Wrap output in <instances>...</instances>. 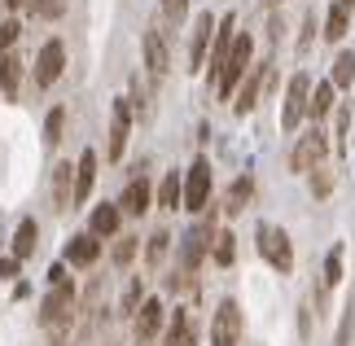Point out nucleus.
<instances>
[{
	"mask_svg": "<svg viewBox=\"0 0 355 346\" xmlns=\"http://www.w3.org/2000/svg\"><path fill=\"white\" fill-rule=\"evenodd\" d=\"M215 232H220V228H215V206H207V211H202V219L180 237V250H175V259H180V272H184V276H189V272H198L202 263L211 259V241H215Z\"/></svg>",
	"mask_w": 355,
	"mask_h": 346,
	"instance_id": "1",
	"label": "nucleus"
},
{
	"mask_svg": "<svg viewBox=\"0 0 355 346\" xmlns=\"http://www.w3.org/2000/svg\"><path fill=\"white\" fill-rule=\"evenodd\" d=\"M71 320H75V281L49 285V294L40 298V329L62 334V329H71Z\"/></svg>",
	"mask_w": 355,
	"mask_h": 346,
	"instance_id": "2",
	"label": "nucleus"
},
{
	"mask_svg": "<svg viewBox=\"0 0 355 346\" xmlns=\"http://www.w3.org/2000/svg\"><path fill=\"white\" fill-rule=\"evenodd\" d=\"M254 66V40L245 35V31H237V40H233V53H228V62H224V71H220V79H215V92L224 96H233L237 92V84L245 79V71Z\"/></svg>",
	"mask_w": 355,
	"mask_h": 346,
	"instance_id": "3",
	"label": "nucleus"
},
{
	"mask_svg": "<svg viewBox=\"0 0 355 346\" xmlns=\"http://www.w3.org/2000/svg\"><path fill=\"white\" fill-rule=\"evenodd\" d=\"M254 245H259V254H263L281 276L294 272V245H290V232H285V228H277V224H259Z\"/></svg>",
	"mask_w": 355,
	"mask_h": 346,
	"instance_id": "4",
	"label": "nucleus"
},
{
	"mask_svg": "<svg viewBox=\"0 0 355 346\" xmlns=\"http://www.w3.org/2000/svg\"><path fill=\"white\" fill-rule=\"evenodd\" d=\"M324 154H329V136H324L320 128H311V132H303L294 141V149H290V171H298V175H311L324 162Z\"/></svg>",
	"mask_w": 355,
	"mask_h": 346,
	"instance_id": "5",
	"label": "nucleus"
},
{
	"mask_svg": "<svg viewBox=\"0 0 355 346\" xmlns=\"http://www.w3.org/2000/svg\"><path fill=\"white\" fill-rule=\"evenodd\" d=\"M211 184H215L211 162L207 158H193V167L184 171V202H180V211H193V215L207 211V206H211Z\"/></svg>",
	"mask_w": 355,
	"mask_h": 346,
	"instance_id": "6",
	"label": "nucleus"
},
{
	"mask_svg": "<svg viewBox=\"0 0 355 346\" xmlns=\"http://www.w3.org/2000/svg\"><path fill=\"white\" fill-rule=\"evenodd\" d=\"M307 101H311V79L298 71L290 84H285V101H281V128L298 132V123L307 119Z\"/></svg>",
	"mask_w": 355,
	"mask_h": 346,
	"instance_id": "7",
	"label": "nucleus"
},
{
	"mask_svg": "<svg viewBox=\"0 0 355 346\" xmlns=\"http://www.w3.org/2000/svg\"><path fill=\"white\" fill-rule=\"evenodd\" d=\"M66 71V44L62 40H44L35 53V66H31V79H35V88H53L62 79Z\"/></svg>",
	"mask_w": 355,
	"mask_h": 346,
	"instance_id": "8",
	"label": "nucleus"
},
{
	"mask_svg": "<svg viewBox=\"0 0 355 346\" xmlns=\"http://www.w3.org/2000/svg\"><path fill=\"white\" fill-rule=\"evenodd\" d=\"M241 307L233 298H224L211 315V346H241Z\"/></svg>",
	"mask_w": 355,
	"mask_h": 346,
	"instance_id": "9",
	"label": "nucleus"
},
{
	"mask_svg": "<svg viewBox=\"0 0 355 346\" xmlns=\"http://www.w3.org/2000/svg\"><path fill=\"white\" fill-rule=\"evenodd\" d=\"M233 40H237V13H224V18L215 22V40H211V53H207V75H211V84L220 79L228 53H233Z\"/></svg>",
	"mask_w": 355,
	"mask_h": 346,
	"instance_id": "10",
	"label": "nucleus"
},
{
	"mask_svg": "<svg viewBox=\"0 0 355 346\" xmlns=\"http://www.w3.org/2000/svg\"><path fill=\"white\" fill-rule=\"evenodd\" d=\"M268 84H272V66L268 62H254L250 71H245V79L237 84V92H233V110H237V114H250Z\"/></svg>",
	"mask_w": 355,
	"mask_h": 346,
	"instance_id": "11",
	"label": "nucleus"
},
{
	"mask_svg": "<svg viewBox=\"0 0 355 346\" xmlns=\"http://www.w3.org/2000/svg\"><path fill=\"white\" fill-rule=\"evenodd\" d=\"M128 136H132V105H128V96H119L114 110H110V145H105V158H110V162L123 158Z\"/></svg>",
	"mask_w": 355,
	"mask_h": 346,
	"instance_id": "12",
	"label": "nucleus"
},
{
	"mask_svg": "<svg viewBox=\"0 0 355 346\" xmlns=\"http://www.w3.org/2000/svg\"><path fill=\"white\" fill-rule=\"evenodd\" d=\"M215 13H198L193 22V35H189V66L193 71H207V53H211V40H215Z\"/></svg>",
	"mask_w": 355,
	"mask_h": 346,
	"instance_id": "13",
	"label": "nucleus"
},
{
	"mask_svg": "<svg viewBox=\"0 0 355 346\" xmlns=\"http://www.w3.org/2000/svg\"><path fill=\"white\" fill-rule=\"evenodd\" d=\"M136 338L141 342H154L162 334V325H167V307H162V298H145L141 307H136Z\"/></svg>",
	"mask_w": 355,
	"mask_h": 346,
	"instance_id": "14",
	"label": "nucleus"
},
{
	"mask_svg": "<svg viewBox=\"0 0 355 346\" xmlns=\"http://www.w3.org/2000/svg\"><path fill=\"white\" fill-rule=\"evenodd\" d=\"M149 206H154V184H149L145 175H132V180H128V189H123V198H119V211L141 219Z\"/></svg>",
	"mask_w": 355,
	"mask_h": 346,
	"instance_id": "15",
	"label": "nucleus"
},
{
	"mask_svg": "<svg viewBox=\"0 0 355 346\" xmlns=\"http://www.w3.org/2000/svg\"><path fill=\"white\" fill-rule=\"evenodd\" d=\"M92 189H97V149H84L79 162H75V198H71V211L92 198Z\"/></svg>",
	"mask_w": 355,
	"mask_h": 346,
	"instance_id": "16",
	"label": "nucleus"
},
{
	"mask_svg": "<svg viewBox=\"0 0 355 346\" xmlns=\"http://www.w3.org/2000/svg\"><path fill=\"white\" fill-rule=\"evenodd\" d=\"M145 71H149V79H162L171 71V49H167V35L162 31H145Z\"/></svg>",
	"mask_w": 355,
	"mask_h": 346,
	"instance_id": "17",
	"label": "nucleus"
},
{
	"mask_svg": "<svg viewBox=\"0 0 355 346\" xmlns=\"http://www.w3.org/2000/svg\"><path fill=\"white\" fill-rule=\"evenodd\" d=\"M119 228H123V211H119V202H101V206H92V215H88V232H92L97 241L119 237Z\"/></svg>",
	"mask_w": 355,
	"mask_h": 346,
	"instance_id": "18",
	"label": "nucleus"
},
{
	"mask_svg": "<svg viewBox=\"0 0 355 346\" xmlns=\"http://www.w3.org/2000/svg\"><path fill=\"white\" fill-rule=\"evenodd\" d=\"M97 259H101V241L92 232H75L66 241V268H92Z\"/></svg>",
	"mask_w": 355,
	"mask_h": 346,
	"instance_id": "19",
	"label": "nucleus"
},
{
	"mask_svg": "<svg viewBox=\"0 0 355 346\" xmlns=\"http://www.w3.org/2000/svg\"><path fill=\"white\" fill-rule=\"evenodd\" d=\"M22 75H26V62L18 53H0V92H5V101H18Z\"/></svg>",
	"mask_w": 355,
	"mask_h": 346,
	"instance_id": "20",
	"label": "nucleus"
},
{
	"mask_svg": "<svg viewBox=\"0 0 355 346\" xmlns=\"http://www.w3.org/2000/svg\"><path fill=\"white\" fill-rule=\"evenodd\" d=\"M35 245H40V224H35V219L31 215H26V219H18V228H13V241H9V254L13 259H31L35 254Z\"/></svg>",
	"mask_w": 355,
	"mask_h": 346,
	"instance_id": "21",
	"label": "nucleus"
},
{
	"mask_svg": "<svg viewBox=\"0 0 355 346\" xmlns=\"http://www.w3.org/2000/svg\"><path fill=\"white\" fill-rule=\"evenodd\" d=\"M180 202H184V175L167 171L158 180V189H154V206H162V211H180Z\"/></svg>",
	"mask_w": 355,
	"mask_h": 346,
	"instance_id": "22",
	"label": "nucleus"
},
{
	"mask_svg": "<svg viewBox=\"0 0 355 346\" xmlns=\"http://www.w3.org/2000/svg\"><path fill=\"white\" fill-rule=\"evenodd\" d=\"M71 198H75V162H58L53 167V206L71 211Z\"/></svg>",
	"mask_w": 355,
	"mask_h": 346,
	"instance_id": "23",
	"label": "nucleus"
},
{
	"mask_svg": "<svg viewBox=\"0 0 355 346\" xmlns=\"http://www.w3.org/2000/svg\"><path fill=\"white\" fill-rule=\"evenodd\" d=\"M250 198H254V175H237L233 184H228V193H224V206H220V211L224 215H241L245 206H250Z\"/></svg>",
	"mask_w": 355,
	"mask_h": 346,
	"instance_id": "24",
	"label": "nucleus"
},
{
	"mask_svg": "<svg viewBox=\"0 0 355 346\" xmlns=\"http://www.w3.org/2000/svg\"><path fill=\"white\" fill-rule=\"evenodd\" d=\"M162 346H198V334H193V325H189V311H180V307L171 311V325H167Z\"/></svg>",
	"mask_w": 355,
	"mask_h": 346,
	"instance_id": "25",
	"label": "nucleus"
},
{
	"mask_svg": "<svg viewBox=\"0 0 355 346\" xmlns=\"http://www.w3.org/2000/svg\"><path fill=\"white\" fill-rule=\"evenodd\" d=\"M347 26H351V9L347 5H329V13H324V40H329V44H338V40L347 35Z\"/></svg>",
	"mask_w": 355,
	"mask_h": 346,
	"instance_id": "26",
	"label": "nucleus"
},
{
	"mask_svg": "<svg viewBox=\"0 0 355 346\" xmlns=\"http://www.w3.org/2000/svg\"><path fill=\"white\" fill-rule=\"evenodd\" d=\"M211 259L220 263V268H228V263L237 259V237H233L228 228H220V232H215V241H211Z\"/></svg>",
	"mask_w": 355,
	"mask_h": 346,
	"instance_id": "27",
	"label": "nucleus"
},
{
	"mask_svg": "<svg viewBox=\"0 0 355 346\" xmlns=\"http://www.w3.org/2000/svg\"><path fill=\"white\" fill-rule=\"evenodd\" d=\"M329 110H334V84H329V79H324V84H316V88H311L307 114H311V119H324V114H329Z\"/></svg>",
	"mask_w": 355,
	"mask_h": 346,
	"instance_id": "28",
	"label": "nucleus"
},
{
	"mask_svg": "<svg viewBox=\"0 0 355 346\" xmlns=\"http://www.w3.org/2000/svg\"><path fill=\"white\" fill-rule=\"evenodd\" d=\"M329 84H334V88H351V84H355V53H338V58H334Z\"/></svg>",
	"mask_w": 355,
	"mask_h": 346,
	"instance_id": "29",
	"label": "nucleus"
},
{
	"mask_svg": "<svg viewBox=\"0 0 355 346\" xmlns=\"http://www.w3.org/2000/svg\"><path fill=\"white\" fill-rule=\"evenodd\" d=\"M62 132H66V105H53L44 114V145H62Z\"/></svg>",
	"mask_w": 355,
	"mask_h": 346,
	"instance_id": "30",
	"label": "nucleus"
},
{
	"mask_svg": "<svg viewBox=\"0 0 355 346\" xmlns=\"http://www.w3.org/2000/svg\"><path fill=\"white\" fill-rule=\"evenodd\" d=\"M167 250H171V232H167V228H158L154 237L145 241V259H149V263H154V268H158V263L167 259Z\"/></svg>",
	"mask_w": 355,
	"mask_h": 346,
	"instance_id": "31",
	"label": "nucleus"
},
{
	"mask_svg": "<svg viewBox=\"0 0 355 346\" xmlns=\"http://www.w3.org/2000/svg\"><path fill=\"white\" fill-rule=\"evenodd\" d=\"M26 13L53 22V18H62V13H66V0H26Z\"/></svg>",
	"mask_w": 355,
	"mask_h": 346,
	"instance_id": "32",
	"label": "nucleus"
},
{
	"mask_svg": "<svg viewBox=\"0 0 355 346\" xmlns=\"http://www.w3.org/2000/svg\"><path fill=\"white\" fill-rule=\"evenodd\" d=\"M136 250H141V237H114V250H110L114 268H128V263L136 259Z\"/></svg>",
	"mask_w": 355,
	"mask_h": 346,
	"instance_id": "33",
	"label": "nucleus"
},
{
	"mask_svg": "<svg viewBox=\"0 0 355 346\" xmlns=\"http://www.w3.org/2000/svg\"><path fill=\"white\" fill-rule=\"evenodd\" d=\"M18 35H22V22L18 18H5V22H0V53H13Z\"/></svg>",
	"mask_w": 355,
	"mask_h": 346,
	"instance_id": "34",
	"label": "nucleus"
},
{
	"mask_svg": "<svg viewBox=\"0 0 355 346\" xmlns=\"http://www.w3.org/2000/svg\"><path fill=\"white\" fill-rule=\"evenodd\" d=\"M145 302V285L141 281H132L128 285V294H123V315H136V307Z\"/></svg>",
	"mask_w": 355,
	"mask_h": 346,
	"instance_id": "35",
	"label": "nucleus"
},
{
	"mask_svg": "<svg viewBox=\"0 0 355 346\" xmlns=\"http://www.w3.org/2000/svg\"><path fill=\"white\" fill-rule=\"evenodd\" d=\"M343 281V250H329V259H324V285H338Z\"/></svg>",
	"mask_w": 355,
	"mask_h": 346,
	"instance_id": "36",
	"label": "nucleus"
},
{
	"mask_svg": "<svg viewBox=\"0 0 355 346\" xmlns=\"http://www.w3.org/2000/svg\"><path fill=\"white\" fill-rule=\"evenodd\" d=\"M158 5H162V13H167L171 22H184L189 18V0H158Z\"/></svg>",
	"mask_w": 355,
	"mask_h": 346,
	"instance_id": "37",
	"label": "nucleus"
},
{
	"mask_svg": "<svg viewBox=\"0 0 355 346\" xmlns=\"http://www.w3.org/2000/svg\"><path fill=\"white\" fill-rule=\"evenodd\" d=\"M329 189H334L329 171H324V167H316V171H311V193H316V198H329Z\"/></svg>",
	"mask_w": 355,
	"mask_h": 346,
	"instance_id": "38",
	"label": "nucleus"
},
{
	"mask_svg": "<svg viewBox=\"0 0 355 346\" xmlns=\"http://www.w3.org/2000/svg\"><path fill=\"white\" fill-rule=\"evenodd\" d=\"M18 272H22V259H13V254H0V281H13Z\"/></svg>",
	"mask_w": 355,
	"mask_h": 346,
	"instance_id": "39",
	"label": "nucleus"
},
{
	"mask_svg": "<svg viewBox=\"0 0 355 346\" xmlns=\"http://www.w3.org/2000/svg\"><path fill=\"white\" fill-rule=\"evenodd\" d=\"M62 281H71V276H66V263H53V268H49V285H62Z\"/></svg>",
	"mask_w": 355,
	"mask_h": 346,
	"instance_id": "40",
	"label": "nucleus"
},
{
	"mask_svg": "<svg viewBox=\"0 0 355 346\" xmlns=\"http://www.w3.org/2000/svg\"><path fill=\"white\" fill-rule=\"evenodd\" d=\"M5 5V13H18V9H26V0H0Z\"/></svg>",
	"mask_w": 355,
	"mask_h": 346,
	"instance_id": "41",
	"label": "nucleus"
},
{
	"mask_svg": "<svg viewBox=\"0 0 355 346\" xmlns=\"http://www.w3.org/2000/svg\"><path fill=\"white\" fill-rule=\"evenodd\" d=\"M338 5H347V9H355V0H338Z\"/></svg>",
	"mask_w": 355,
	"mask_h": 346,
	"instance_id": "42",
	"label": "nucleus"
},
{
	"mask_svg": "<svg viewBox=\"0 0 355 346\" xmlns=\"http://www.w3.org/2000/svg\"><path fill=\"white\" fill-rule=\"evenodd\" d=\"M263 5H281V0H263Z\"/></svg>",
	"mask_w": 355,
	"mask_h": 346,
	"instance_id": "43",
	"label": "nucleus"
}]
</instances>
